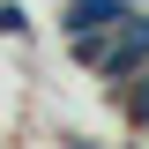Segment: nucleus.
Listing matches in <instances>:
<instances>
[{
    "label": "nucleus",
    "instance_id": "f03ea898",
    "mask_svg": "<svg viewBox=\"0 0 149 149\" xmlns=\"http://www.w3.org/2000/svg\"><path fill=\"white\" fill-rule=\"evenodd\" d=\"M22 30H30V15H22L15 0H0V37H22Z\"/></svg>",
    "mask_w": 149,
    "mask_h": 149
},
{
    "label": "nucleus",
    "instance_id": "f257e3e1",
    "mask_svg": "<svg viewBox=\"0 0 149 149\" xmlns=\"http://www.w3.org/2000/svg\"><path fill=\"white\" fill-rule=\"evenodd\" d=\"M119 112H127L134 127H149V67L134 74V82H119Z\"/></svg>",
    "mask_w": 149,
    "mask_h": 149
}]
</instances>
